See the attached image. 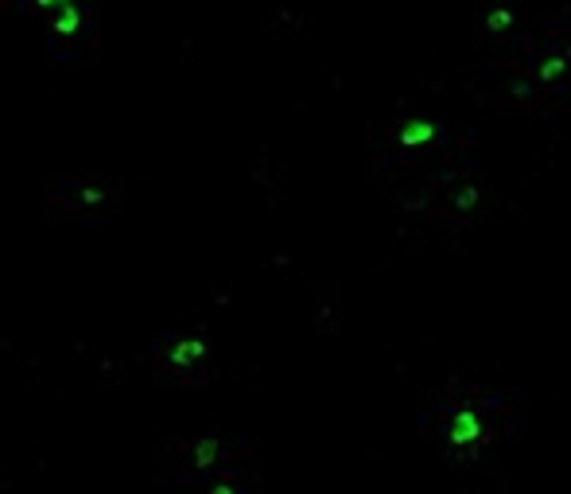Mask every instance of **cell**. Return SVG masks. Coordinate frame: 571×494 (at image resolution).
Listing matches in <instances>:
<instances>
[{
  "instance_id": "1",
  "label": "cell",
  "mask_w": 571,
  "mask_h": 494,
  "mask_svg": "<svg viewBox=\"0 0 571 494\" xmlns=\"http://www.w3.org/2000/svg\"><path fill=\"white\" fill-rule=\"evenodd\" d=\"M486 440V428H482V417L474 413V409H459L451 421V444L459 448V444H478Z\"/></svg>"
},
{
  "instance_id": "2",
  "label": "cell",
  "mask_w": 571,
  "mask_h": 494,
  "mask_svg": "<svg viewBox=\"0 0 571 494\" xmlns=\"http://www.w3.org/2000/svg\"><path fill=\"white\" fill-rule=\"evenodd\" d=\"M202 354H206L202 339H183V343H175V347H168V362L171 366H190V362H198Z\"/></svg>"
},
{
  "instance_id": "3",
  "label": "cell",
  "mask_w": 571,
  "mask_h": 494,
  "mask_svg": "<svg viewBox=\"0 0 571 494\" xmlns=\"http://www.w3.org/2000/svg\"><path fill=\"white\" fill-rule=\"evenodd\" d=\"M78 28H82V12H78V4H62L59 20H55V36H74Z\"/></svg>"
},
{
  "instance_id": "4",
  "label": "cell",
  "mask_w": 571,
  "mask_h": 494,
  "mask_svg": "<svg viewBox=\"0 0 571 494\" xmlns=\"http://www.w3.org/2000/svg\"><path fill=\"white\" fill-rule=\"evenodd\" d=\"M435 136V125H428V121H412V125L401 129V144H424Z\"/></svg>"
},
{
  "instance_id": "5",
  "label": "cell",
  "mask_w": 571,
  "mask_h": 494,
  "mask_svg": "<svg viewBox=\"0 0 571 494\" xmlns=\"http://www.w3.org/2000/svg\"><path fill=\"white\" fill-rule=\"evenodd\" d=\"M214 459H218V440H202L195 448V467H198V471H206Z\"/></svg>"
},
{
  "instance_id": "6",
  "label": "cell",
  "mask_w": 571,
  "mask_h": 494,
  "mask_svg": "<svg viewBox=\"0 0 571 494\" xmlns=\"http://www.w3.org/2000/svg\"><path fill=\"white\" fill-rule=\"evenodd\" d=\"M564 70H567V59H544V63H540V70H536V74H540V78L548 82V78H560Z\"/></svg>"
},
{
  "instance_id": "7",
  "label": "cell",
  "mask_w": 571,
  "mask_h": 494,
  "mask_svg": "<svg viewBox=\"0 0 571 494\" xmlns=\"http://www.w3.org/2000/svg\"><path fill=\"white\" fill-rule=\"evenodd\" d=\"M509 23H513V12H506V8H498V12L486 16V28H490V31H506Z\"/></svg>"
},
{
  "instance_id": "8",
  "label": "cell",
  "mask_w": 571,
  "mask_h": 494,
  "mask_svg": "<svg viewBox=\"0 0 571 494\" xmlns=\"http://www.w3.org/2000/svg\"><path fill=\"white\" fill-rule=\"evenodd\" d=\"M102 199H105L102 187H82V203H89V207H94V203H102Z\"/></svg>"
},
{
  "instance_id": "9",
  "label": "cell",
  "mask_w": 571,
  "mask_h": 494,
  "mask_svg": "<svg viewBox=\"0 0 571 494\" xmlns=\"http://www.w3.org/2000/svg\"><path fill=\"white\" fill-rule=\"evenodd\" d=\"M474 203H478V191H474V187H467V191H462L459 199H455V207H462V210H467V207H474Z\"/></svg>"
},
{
  "instance_id": "10",
  "label": "cell",
  "mask_w": 571,
  "mask_h": 494,
  "mask_svg": "<svg viewBox=\"0 0 571 494\" xmlns=\"http://www.w3.org/2000/svg\"><path fill=\"white\" fill-rule=\"evenodd\" d=\"M62 4H74V0H36V8H62Z\"/></svg>"
}]
</instances>
